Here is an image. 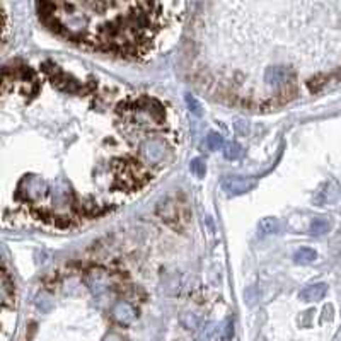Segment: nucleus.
I'll return each mask as SVG.
<instances>
[{
    "mask_svg": "<svg viewBox=\"0 0 341 341\" xmlns=\"http://www.w3.org/2000/svg\"><path fill=\"white\" fill-rule=\"evenodd\" d=\"M44 72L50 75V79L53 80V84L60 89L69 90V93H75V90H79V87H80V84L77 82V80L70 77L69 74L62 72L58 67H55V65H52V63L44 65Z\"/></svg>",
    "mask_w": 341,
    "mask_h": 341,
    "instance_id": "nucleus-1",
    "label": "nucleus"
},
{
    "mask_svg": "<svg viewBox=\"0 0 341 341\" xmlns=\"http://www.w3.org/2000/svg\"><path fill=\"white\" fill-rule=\"evenodd\" d=\"M256 186V179L253 177H241V176H227L222 179L223 191L229 195H242Z\"/></svg>",
    "mask_w": 341,
    "mask_h": 341,
    "instance_id": "nucleus-2",
    "label": "nucleus"
},
{
    "mask_svg": "<svg viewBox=\"0 0 341 341\" xmlns=\"http://www.w3.org/2000/svg\"><path fill=\"white\" fill-rule=\"evenodd\" d=\"M264 82L275 89H280V87L288 89L290 82H292V72L285 67H271L264 74Z\"/></svg>",
    "mask_w": 341,
    "mask_h": 341,
    "instance_id": "nucleus-3",
    "label": "nucleus"
},
{
    "mask_svg": "<svg viewBox=\"0 0 341 341\" xmlns=\"http://www.w3.org/2000/svg\"><path fill=\"white\" fill-rule=\"evenodd\" d=\"M326 292H328V285L326 283H315L305 287L302 292L299 293V299L304 302H317V300L324 299Z\"/></svg>",
    "mask_w": 341,
    "mask_h": 341,
    "instance_id": "nucleus-4",
    "label": "nucleus"
},
{
    "mask_svg": "<svg viewBox=\"0 0 341 341\" xmlns=\"http://www.w3.org/2000/svg\"><path fill=\"white\" fill-rule=\"evenodd\" d=\"M113 315H115V319L118 321V323L128 324L135 317V310H133V307H131L128 302H118L115 305V309H113Z\"/></svg>",
    "mask_w": 341,
    "mask_h": 341,
    "instance_id": "nucleus-5",
    "label": "nucleus"
},
{
    "mask_svg": "<svg viewBox=\"0 0 341 341\" xmlns=\"http://www.w3.org/2000/svg\"><path fill=\"white\" fill-rule=\"evenodd\" d=\"M315 258H317V254H315L314 249H310V247H300L299 251L293 254V261L299 264H309V263H312Z\"/></svg>",
    "mask_w": 341,
    "mask_h": 341,
    "instance_id": "nucleus-6",
    "label": "nucleus"
},
{
    "mask_svg": "<svg viewBox=\"0 0 341 341\" xmlns=\"http://www.w3.org/2000/svg\"><path fill=\"white\" fill-rule=\"evenodd\" d=\"M2 297L6 305L9 304V300L14 299V285L11 283V278H9L6 266H4V271H2Z\"/></svg>",
    "mask_w": 341,
    "mask_h": 341,
    "instance_id": "nucleus-7",
    "label": "nucleus"
},
{
    "mask_svg": "<svg viewBox=\"0 0 341 341\" xmlns=\"http://www.w3.org/2000/svg\"><path fill=\"white\" fill-rule=\"evenodd\" d=\"M280 229V223L277 218H263L261 222H259V236H269V234H277Z\"/></svg>",
    "mask_w": 341,
    "mask_h": 341,
    "instance_id": "nucleus-8",
    "label": "nucleus"
},
{
    "mask_svg": "<svg viewBox=\"0 0 341 341\" xmlns=\"http://www.w3.org/2000/svg\"><path fill=\"white\" fill-rule=\"evenodd\" d=\"M329 231V222L326 218H314V222L310 223V234L312 236H323Z\"/></svg>",
    "mask_w": 341,
    "mask_h": 341,
    "instance_id": "nucleus-9",
    "label": "nucleus"
},
{
    "mask_svg": "<svg viewBox=\"0 0 341 341\" xmlns=\"http://www.w3.org/2000/svg\"><path fill=\"white\" fill-rule=\"evenodd\" d=\"M223 155H225L229 161H236V159H239V157L242 155V149L237 144H229V145H225Z\"/></svg>",
    "mask_w": 341,
    "mask_h": 341,
    "instance_id": "nucleus-10",
    "label": "nucleus"
},
{
    "mask_svg": "<svg viewBox=\"0 0 341 341\" xmlns=\"http://www.w3.org/2000/svg\"><path fill=\"white\" fill-rule=\"evenodd\" d=\"M207 145L210 147L212 150H220L223 147V139L218 133H210L207 139Z\"/></svg>",
    "mask_w": 341,
    "mask_h": 341,
    "instance_id": "nucleus-11",
    "label": "nucleus"
},
{
    "mask_svg": "<svg viewBox=\"0 0 341 341\" xmlns=\"http://www.w3.org/2000/svg\"><path fill=\"white\" fill-rule=\"evenodd\" d=\"M191 172L195 174L196 177H203L205 176V172H207V169H205V164L200 161V159H195L191 162Z\"/></svg>",
    "mask_w": 341,
    "mask_h": 341,
    "instance_id": "nucleus-12",
    "label": "nucleus"
},
{
    "mask_svg": "<svg viewBox=\"0 0 341 341\" xmlns=\"http://www.w3.org/2000/svg\"><path fill=\"white\" fill-rule=\"evenodd\" d=\"M186 103H188V106H190L191 111H193V113H195L196 116L201 115V106H200V103H198L195 98H193V96H190V94L186 96Z\"/></svg>",
    "mask_w": 341,
    "mask_h": 341,
    "instance_id": "nucleus-13",
    "label": "nucleus"
}]
</instances>
